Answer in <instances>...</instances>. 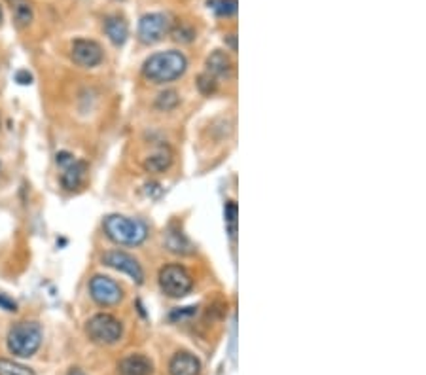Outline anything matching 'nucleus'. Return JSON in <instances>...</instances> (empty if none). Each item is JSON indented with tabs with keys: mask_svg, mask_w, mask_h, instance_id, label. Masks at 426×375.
Listing matches in <instances>:
<instances>
[{
	"mask_svg": "<svg viewBox=\"0 0 426 375\" xmlns=\"http://www.w3.org/2000/svg\"><path fill=\"white\" fill-rule=\"evenodd\" d=\"M186 68H188L186 55L170 49L150 55L142 65V74L154 84H169L180 78L186 73Z\"/></svg>",
	"mask_w": 426,
	"mask_h": 375,
	"instance_id": "1",
	"label": "nucleus"
},
{
	"mask_svg": "<svg viewBox=\"0 0 426 375\" xmlns=\"http://www.w3.org/2000/svg\"><path fill=\"white\" fill-rule=\"evenodd\" d=\"M103 228L110 241L123 247H137L146 241L148 237V228L144 222H140L137 218L122 216V214H110L104 218Z\"/></svg>",
	"mask_w": 426,
	"mask_h": 375,
	"instance_id": "2",
	"label": "nucleus"
},
{
	"mask_svg": "<svg viewBox=\"0 0 426 375\" xmlns=\"http://www.w3.org/2000/svg\"><path fill=\"white\" fill-rule=\"evenodd\" d=\"M42 345V328L38 322H18L8 332V351L13 357L29 358Z\"/></svg>",
	"mask_w": 426,
	"mask_h": 375,
	"instance_id": "3",
	"label": "nucleus"
},
{
	"mask_svg": "<svg viewBox=\"0 0 426 375\" xmlns=\"http://www.w3.org/2000/svg\"><path fill=\"white\" fill-rule=\"evenodd\" d=\"M122 322L114 315L108 313H99L93 315L85 324V333L97 345H114L122 338Z\"/></svg>",
	"mask_w": 426,
	"mask_h": 375,
	"instance_id": "4",
	"label": "nucleus"
},
{
	"mask_svg": "<svg viewBox=\"0 0 426 375\" xmlns=\"http://www.w3.org/2000/svg\"><path fill=\"white\" fill-rule=\"evenodd\" d=\"M159 286L165 296L184 297L194 288V278L186 267L169 264V266L161 267V271H159Z\"/></svg>",
	"mask_w": 426,
	"mask_h": 375,
	"instance_id": "5",
	"label": "nucleus"
},
{
	"mask_svg": "<svg viewBox=\"0 0 426 375\" xmlns=\"http://www.w3.org/2000/svg\"><path fill=\"white\" fill-rule=\"evenodd\" d=\"M89 294H92L93 302L99 303L101 307H114L122 302V288L116 281L104 275H95L89 281Z\"/></svg>",
	"mask_w": 426,
	"mask_h": 375,
	"instance_id": "6",
	"label": "nucleus"
},
{
	"mask_svg": "<svg viewBox=\"0 0 426 375\" xmlns=\"http://www.w3.org/2000/svg\"><path fill=\"white\" fill-rule=\"evenodd\" d=\"M170 21L165 13H146L139 21V40L142 44H156L169 32Z\"/></svg>",
	"mask_w": 426,
	"mask_h": 375,
	"instance_id": "7",
	"label": "nucleus"
},
{
	"mask_svg": "<svg viewBox=\"0 0 426 375\" xmlns=\"http://www.w3.org/2000/svg\"><path fill=\"white\" fill-rule=\"evenodd\" d=\"M103 264L104 266L112 267L120 273H125L129 277L133 278L137 285H142L144 283V271L133 256L123 252V250H110L103 256Z\"/></svg>",
	"mask_w": 426,
	"mask_h": 375,
	"instance_id": "8",
	"label": "nucleus"
},
{
	"mask_svg": "<svg viewBox=\"0 0 426 375\" xmlns=\"http://www.w3.org/2000/svg\"><path fill=\"white\" fill-rule=\"evenodd\" d=\"M70 57L78 65L84 68H93L103 63V48L99 46L95 40H85L78 38L74 40L73 48H70Z\"/></svg>",
	"mask_w": 426,
	"mask_h": 375,
	"instance_id": "9",
	"label": "nucleus"
},
{
	"mask_svg": "<svg viewBox=\"0 0 426 375\" xmlns=\"http://www.w3.org/2000/svg\"><path fill=\"white\" fill-rule=\"evenodd\" d=\"M154 364L144 355H129L118 364V375H152Z\"/></svg>",
	"mask_w": 426,
	"mask_h": 375,
	"instance_id": "10",
	"label": "nucleus"
},
{
	"mask_svg": "<svg viewBox=\"0 0 426 375\" xmlns=\"http://www.w3.org/2000/svg\"><path fill=\"white\" fill-rule=\"evenodd\" d=\"M85 173H87V164L82 159H74L67 167H63L61 173V186L67 192H74L78 190L85 180Z\"/></svg>",
	"mask_w": 426,
	"mask_h": 375,
	"instance_id": "11",
	"label": "nucleus"
},
{
	"mask_svg": "<svg viewBox=\"0 0 426 375\" xmlns=\"http://www.w3.org/2000/svg\"><path fill=\"white\" fill-rule=\"evenodd\" d=\"M170 375H199L201 374V362L189 352H177L169 362Z\"/></svg>",
	"mask_w": 426,
	"mask_h": 375,
	"instance_id": "12",
	"label": "nucleus"
},
{
	"mask_svg": "<svg viewBox=\"0 0 426 375\" xmlns=\"http://www.w3.org/2000/svg\"><path fill=\"white\" fill-rule=\"evenodd\" d=\"M104 35L110 38L114 46H123L127 42L129 25L122 16H110L104 19Z\"/></svg>",
	"mask_w": 426,
	"mask_h": 375,
	"instance_id": "13",
	"label": "nucleus"
},
{
	"mask_svg": "<svg viewBox=\"0 0 426 375\" xmlns=\"http://www.w3.org/2000/svg\"><path fill=\"white\" fill-rule=\"evenodd\" d=\"M8 4L12 8L13 21L19 29H25L32 23L35 18V10H32L31 0H8Z\"/></svg>",
	"mask_w": 426,
	"mask_h": 375,
	"instance_id": "14",
	"label": "nucleus"
},
{
	"mask_svg": "<svg viewBox=\"0 0 426 375\" xmlns=\"http://www.w3.org/2000/svg\"><path fill=\"white\" fill-rule=\"evenodd\" d=\"M207 73L214 78H218V76H227V74L232 73V59L227 57V54L224 51H214L207 57Z\"/></svg>",
	"mask_w": 426,
	"mask_h": 375,
	"instance_id": "15",
	"label": "nucleus"
},
{
	"mask_svg": "<svg viewBox=\"0 0 426 375\" xmlns=\"http://www.w3.org/2000/svg\"><path fill=\"white\" fill-rule=\"evenodd\" d=\"M170 164H173V158H170L169 152L161 150L144 159V169H146L148 173H163V171L169 169Z\"/></svg>",
	"mask_w": 426,
	"mask_h": 375,
	"instance_id": "16",
	"label": "nucleus"
},
{
	"mask_svg": "<svg viewBox=\"0 0 426 375\" xmlns=\"http://www.w3.org/2000/svg\"><path fill=\"white\" fill-rule=\"evenodd\" d=\"M207 4L220 18H232L237 13V0H208Z\"/></svg>",
	"mask_w": 426,
	"mask_h": 375,
	"instance_id": "17",
	"label": "nucleus"
},
{
	"mask_svg": "<svg viewBox=\"0 0 426 375\" xmlns=\"http://www.w3.org/2000/svg\"><path fill=\"white\" fill-rule=\"evenodd\" d=\"M0 375H37L29 366L10 360V358H0Z\"/></svg>",
	"mask_w": 426,
	"mask_h": 375,
	"instance_id": "18",
	"label": "nucleus"
},
{
	"mask_svg": "<svg viewBox=\"0 0 426 375\" xmlns=\"http://www.w3.org/2000/svg\"><path fill=\"white\" fill-rule=\"evenodd\" d=\"M167 247H169L170 252H177V254H186V252H189L188 239H186L180 231H169V235H167Z\"/></svg>",
	"mask_w": 426,
	"mask_h": 375,
	"instance_id": "19",
	"label": "nucleus"
},
{
	"mask_svg": "<svg viewBox=\"0 0 426 375\" xmlns=\"http://www.w3.org/2000/svg\"><path fill=\"white\" fill-rule=\"evenodd\" d=\"M180 103V97L175 90H167L163 93H159L158 101H156V106L163 112H169V110H175Z\"/></svg>",
	"mask_w": 426,
	"mask_h": 375,
	"instance_id": "20",
	"label": "nucleus"
},
{
	"mask_svg": "<svg viewBox=\"0 0 426 375\" xmlns=\"http://www.w3.org/2000/svg\"><path fill=\"white\" fill-rule=\"evenodd\" d=\"M218 84H216V78L211 76L208 73L199 74V78H197V90L201 91L203 95H213L214 91H216Z\"/></svg>",
	"mask_w": 426,
	"mask_h": 375,
	"instance_id": "21",
	"label": "nucleus"
},
{
	"mask_svg": "<svg viewBox=\"0 0 426 375\" xmlns=\"http://www.w3.org/2000/svg\"><path fill=\"white\" fill-rule=\"evenodd\" d=\"M225 222L230 228V235L235 237V233H237V205L233 201H230L225 207Z\"/></svg>",
	"mask_w": 426,
	"mask_h": 375,
	"instance_id": "22",
	"label": "nucleus"
},
{
	"mask_svg": "<svg viewBox=\"0 0 426 375\" xmlns=\"http://www.w3.org/2000/svg\"><path fill=\"white\" fill-rule=\"evenodd\" d=\"M194 38H195V30L192 29V27H186V25H182V27H178V29L173 30V40H177V42L188 44L192 42Z\"/></svg>",
	"mask_w": 426,
	"mask_h": 375,
	"instance_id": "23",
	"label": "nucleus"
},
{
	"mask_svg": "<svg viewBox=\"0 0 426 375\" xmlns=\"http://www.w3.org/2000/svg\"><path fill=\"white\" fill-rule=\"evenodd\" d=\"M0 307L6 311H18V303L13 302L12 297H8L4 292H0Z\"/></svg>",
	"mask_w": 426,
	"mask_h": 375,
	"instance_id": "24",
	"label": "nucleus"
},
{
	"mask_svg": "<svg viewBox=\"0 0 426 375\" xmlns=\"http://www.w3.org/2000/svg\"><path fill=\"white\" fill-rule=\"evenodd\" d=\"M70 161H74L73 154H68V152H59V154H57V165H61V167H67Z\"/></svg>",
	"mask_w": 426,
	"mask_h": 375,
	"instance_id": "25",
	"label": "nucleus"
},
{
	"mask_svg": "<svg viewBox=\"0 0 426 375\" xmlns=\"http://www.w3.org/2000/svg\"><path fill=\"white\" fill-rule=\"evenodd\" d=\"M15 82H19L21 85H29L32 82V76L27 70H19L18 74H15Z\"/></svg>",
	"mask_w": 426,
	"mask_h": 375,
	"instance_id": "26",
	"label": "nucleus"
},
{
	"mask_svg": "<svg viewBox=\"0 0 426 375\" xmlns=\"http://www.w3.org/2000/svg\"><path fill=\"white\" fill-rule=\"evenodd\" d=\"M67 375H85V374L80 368H73V369H70V371H68Z\"/></svg>",
	"mask_w": 426,
	"mask_h": 375,
	"instance_id": "27",
	"label": "nucleus"
},
{
	"mask_svg": "<svg viewBox=\"0 0 426 375\" xmlns=\"http://www.w3.org/2000/svg\"><path fill=\"white\" fill-rule=\"evenodd\" d=\"M230 44H232V49L235 51V49H237V44H235V35H230Z\"/></svg>",
	"mask_w": 426,
	"mask_h": 375,
	"instance_id": "28",
	"label": "nucleus"
},
{
	"mask_svg": "<svg viewBox=\"0 0 426 375\" xmlns=\"http://www.w3.org/2000/svg\"><path fill=\"white\" fill-rule=\"evenodd\" d=\"M2 21H4V13H2V8H0V25H2Z\"/></svg>",
	"mask_w": 426,
	"mask_h": 375,
	"instance_id": "29",
	"label": "nucleus"
}]
</instances>
